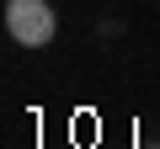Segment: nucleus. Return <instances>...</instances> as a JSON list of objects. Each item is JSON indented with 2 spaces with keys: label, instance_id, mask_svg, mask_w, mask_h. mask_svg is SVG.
<instances>
[{
  "label": "nucleus",
  "instance_id": "1",
  "mask_svg": "<svg viewBox=\"0 0 160 149\" xmlns=\"http://www.w3.org/2000/svg\"><path fill=\"white\" fill-rule=\"evenodd\" d=\"M6 32L22 48H48L59 32V16L48 0H6Z\"/></svg>",
  "mask_w": 160,
  "mask_h": 149
}]
</instances>
